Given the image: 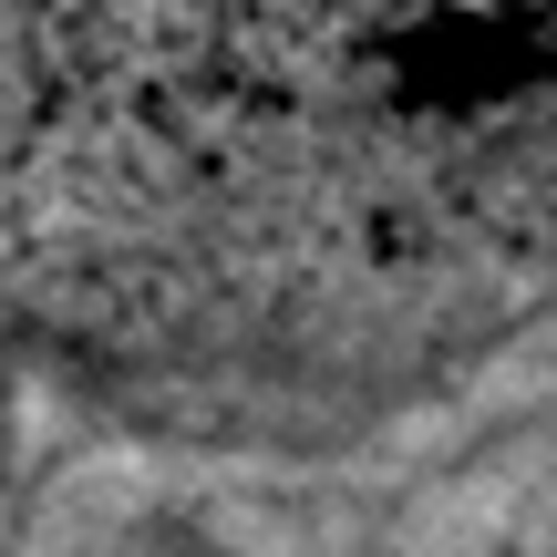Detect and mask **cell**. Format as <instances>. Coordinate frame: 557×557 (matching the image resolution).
I'll list each match as a JSON object with an SVG mask.
<instances>
[{"mask_svg":"<svg viewBox=\"0 0 557 557\" xmlns=\"http://www.w3.org/2000/svg\"><path fill=\"white\" fill-rule=\"evenodd\" d=\"M506 11H557V0H506Z\"/></svg>","mask_w":557,"mask_h":557,"instance_id":"6da1fadb","label":"cell"}]
</instances>
